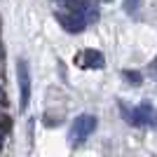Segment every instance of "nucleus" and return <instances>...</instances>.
<instances>
[{"label":"nucleus","mask_w":157,"mask_h":157,"mask_svg":"<svg viewBox=\"0 0 157 157\" xmlns=\"http://www.w3.org/2000/svg\"><path fill=\"white\" fill-rule=\"evenodd\" d=\"M122 115L129 120L131 124H136V127H143V124H152V122H157V113L152 110L150 103H141V105H136L134 110H131V108H127V105H122Z\"/></svg>","instance_id":"obj_2"},{"label":"nucleus","mask_w":157,"mask_h":157,"mask_svg":"<svg viewBox=\"0 0 157 157\" xmlns=\"http://www.w3.org/2000/svg\"><path fill=\"white\" fill-rule=\"evenodd\" d=\"M124 78H129L131 82H138V80H141V75H138V73H131V71H127V73H124Z\"/></svg>","instance_id":"obj_7"},{"label":"nucleus","mask_w":157,"mask_h":157,"mask_svg":"<svg viewBox=\"0 0 157 157\" xmlns=\"http://www.w3.org/2000/svg\"><path fill=\"white\" fill-rule=\"evenodd\" d=\"M138 5H141V0H124V10L127 12H138Z\"/></svg>","instance_id":"obj_6"},{"label":"nucleus","mask_w":157,"mask_h":157,"mask_svg":"<svg viewBox=\"0 0 157 157\" xmlns=\"http://www.w3.org/2000/svg\"><path fill=\"white\" fill-rule=\"evenodd\" d=\"M152 75H155V80H157V61H155V66H152Z\"/></svg>","instance_id":"obj_9"},{"label":"nucleus","mask_w":157,"mask_h":157,"mask_svg":"<svg viewBox=\"0 0 157 157\" xmlns=\"http://www.w3.org/2000/svg\"><path fill=\"white\" fill-rule=\"evenodd\" d=\"M96 117L94 115H78V117L71 122V129H68V138H71V143L78 148V145H82L87 141V138L92 136L94 131H96Z\"/></svg>","instance_id":"obj_1"},{"label":"nucleus","mask_w":157,"mask_h":157,"mask_svg":"<svg viewBox=\"0 0 157 157\" xmlns=\"http://www.w3.org/2000/svg\"><path fill=\"white\" fill-rule=\"evenodd\" d=\"M0 103H5V94H2V89H0Z\"/></svg>","instance_id":"obj_10"},{"label":"nucleus","mask_w":157,"mask_h":157,"mask_svg":"<svg viewBox=\"0 0 157 157\" xmlns=\"http://www.w3.org/2000/svg\"><path fill=\"white\" fill-rule=\"evenodd\" d=\"M17 75H19V89H21V110H26L28 98H31V75H28V66L24 59L17 61Z\"/></svg>","instance_id":"obj_5"},{"label":"nucleus","mask_w":157,"mask_h":157,"mask_svg":"<svg viewBox=\"0 0 157 157\" xmlns=\"http://www.w3.org/2000/svg\"><path fill=\"white\" fill-rule=\"evenodd\" d=\"M56 21H59L61 26L66 28L68 33H80L82 28L87 26L85 17L80 12H75V10H66V12H56Z\"/></svg>","instance_id":"obj_4"},{"label":"nucleus","mask_w":157,"mask_h":157,"mask_svg":"<svg viewBox=\"0 0 157 157\" xmlns=\"http://www.w3.org/2000/svg\"><path fill=\"white\" fill-rule=\"evenodd\" d=\"M75 66L78 68H89V71H101L105 66V56L98 49H92V47H87L82 52L75 56Z\"/></svg>","instance_id":"obj_3"},{"label":"nucleus","mask_w":157,"mask_h":157,"mask_svg":"<svg viewBox=\"0 0 157 157\" xmlns=\"http://www.w3.org/2000/svg\"><path fill=\"white\" fill-rule=\"evenodd\" d=\"M56 2H63V5H68V7H73V5H75V2H78V0H56Z\"/></svg>","instance_id":"obj_8"},{"label":"nucleus","mask_w":157,"mask_h":157,"mask_svg":"<svg viewBox=\"0 0 157 157\" xmlns=\"http://www.w3.org/2000/svg\"><path fill=\"white\" fill-rule=\"evenodd\" d=\"M101 2H113V0H101Z\"/></svg>","instance_id":"obj_11"}]
</instances>
